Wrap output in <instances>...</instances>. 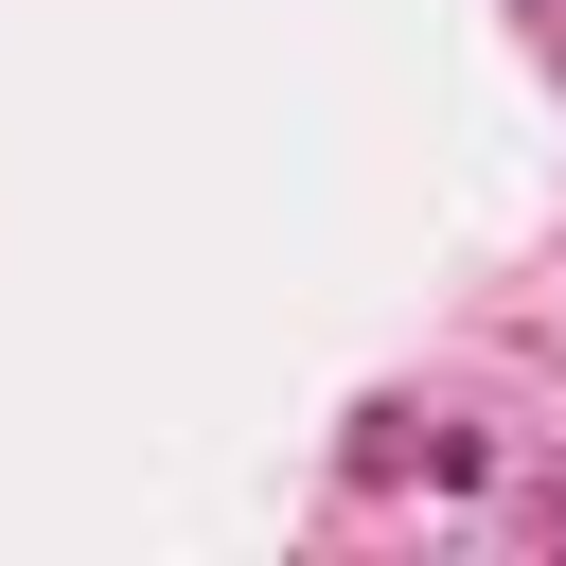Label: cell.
Here are the masks:
<instances>
[{
	"label": "cell",
	"instance_id": "obj_1",
	"mask_svg": "<svg viewBox=\"0 0 566 566\" xmlns=\"http://www.w3.org/2000/svg\"><path fill=\"white\" fill-rule=\"evenodd\" d=\"M548 531H566V478H548Z\"/></svg>",
	"mask_w": 566,
	"mask_h": 566
}]
</instances>
